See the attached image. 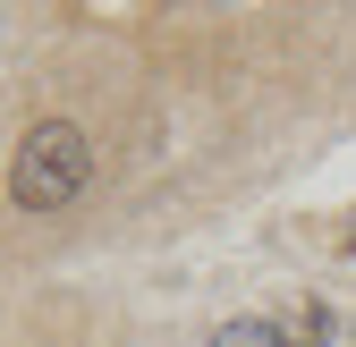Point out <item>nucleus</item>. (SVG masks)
Segmentation results:
<instances>
[{
    "label": "nucleus",
    "mask_w": 356,
    "mask_h": 347,
    "mask_svg": "<svg viewBox=\"0 0 356 347\" xmlns=\"http://www.w3.org/2000/svg\"><path fill=\"white\" fill-rule=\"evenodd\" d=\"M94 187V136L76 119H34L9 153V203L17 212H68Z\"/></svg>",
    "instance_id": "obj_1"
},
{
    "label": "nucleus",
    "mask_w": 356,
    "mask_h": 347,
    "mask_svg": "<svg viewBox=\"0 0 356 347\" xmlns=\"http://www.w3.org/2000/svg\"><path fill=\"white\" fill-rule=\"evenodd\" d=\"M212 347H297L280 322H229V330H212Z\"/></svg>",
    "instance_id": "obj_2"
}]
</instances>
